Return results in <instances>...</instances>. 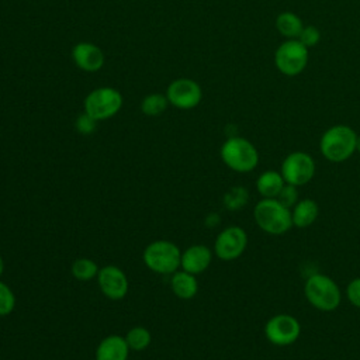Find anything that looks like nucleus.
I'll use <instances>...</instances> for the list:
<instances>
[{"mask_svg":"<svg viewBox=\"0 0 360 360\" xmlns=\"http://www.w3.org/2000/svg\"><path fill=\"white\" fill-rule=\"evenodd\" d=\"M256 225L269 235H284L292 226L291 210L277 198H262L253 208Z\"/></svg>","mask_w":360,"mask_h":360,"instance_id":"nucleus-1","label":"nucleus"},{"mask_svg":"<svg viewBox=\"0 0 360 360\" xmlns=\"http://www.w3.org/2000/svg\"><path fill=\"white\" fill-rule=\"evenodd\" d=\"M304 294L308 302L318 311L332 312L342 301L339 285L329 276L322 273L311 274L304 285Z\"/></svg>","mask_w":360,"mask_h":360,"instance_id":"nucleus-2","label":"nucleus"},{"mask_svg":"<svg viewBox=\"0 0 360 360\" xmlns=\"http://www.w3.org/2000/svg\"><path fill=\"white\" fill-rule=\"evenodd\" d=\"M356 132L347 125H335L326 129L321 138L319 148L329 162L340 163L356 152Z\"/></svg>","mask_w":360,"mask_h":360,"instance_id":"nucleus-3","label":"nucleus"},{"mask_svg":"<svg viewBox=\"0 0 360 360\" xmlns=\"http://www.w3.org/2000/svg\"><path fill=\"white\" fill-rule=\"evenodd\" d=\"M181 250L179 246L166 239H158L150 242L142 253L145 266L158 274H173L180 269Z\"/></svg>","mask_w":360,"mask_h":360,"instance_id":"nucleus-4","label":"nucleus"},{"mask_svg":"<svg viewBox=\"0 0 360 360\" xmlns=\"http://www.w3.org/2000/svg\"><path fill=\"white\" fill-rule=\"evenodd\" d=\"M219 155L225 166L238 173L252 172L259 163L257 149L250 141L242 136L228 138L222 143Z\"/></svg>","mask_w":360,"mask_h":360,"instance_id":"nucleus-5","label":"nucleus"},{"mask_svg":"<svg viewBox=\"0 0 360 360\" xmlns=\"http://www.w3.org/2000/svg\"><path fill=\"white\" fill-rule=\"evenodd\" d=\"M122 105V96L112 87H100L93 90L84 98V112L96 121L114 117Z\"/></svg>","mask_w":360,"mask_h":360,"instance_id":"nucleus-6","label":"nucleus"},{"mask_svg":"<svg viewBox=\"0 0 360 360\" xmlns=\"http://www.w3.org/2000/svg\"><path fill=\"white\" fill-rule=\"evenodd\" d=\"M280 173L287 184L300 187L312 180L315 174V162L307 152H291L283 160Z\"/></svg>","mask_w":360,"mask_h":360,"instance_id":"nucleus-7","label":"nucleus"},{"mask_svg":"<svg viewBox=\"0 0 360 360\" xmlns=\"http://www.w3.org/2000/svg\"><path fill=\"white\" fill-rule=\"evenodd\" d=\"M301 335L298 319L288 314H277L264 325V336L274 346H290L297 342Z\"/></svg>","mask_w":360,"mask_h":360,"instance_id":"nucleus-8","label":"nucleus"},{"mask_svg":"<svg viewBox=\"0 0 360 360\" xmlns=\"http://www.w3.org/2000/svg\"><path fill=\"white\" fill-rule=\"evenodd\" d=\"M274 62L281 73L287 76H295L301 73L307 66L308 48L298 39H288L277 48Z\"/></svg>","mask_w":360,"mask_h":360,"instance_id":"nucleus-9","label":"nucleus"},{"mask_svg":"<svg viewBox=\"0 0 360 360\" xmlns=\"http://www.w3.org/2000/svg\"><path fill=\"white\" fill-rule=\"evenodd\" d=\"M248 246V235L243 228L231 225L222 229L214 242V255L225 262L240 257Z\"/></svg>","mask_w":360,"mask_h":360,"instance_id":"nucleus-10","label":"nucleus"},{"mask_svg":"<svg viewBox=\"0 0 360 360\" xmlns=\"http://www.w3.org/2000/svg\"><path fill=\"white\" fill-rule=\"evenodd\" d=\"M97 283L101 292L112 301L122 300L129 290V281L127 274L115 264H107L100 267L97 274Z\"/></svg>","mask_w":360,"mask_h":360,"instance_id":"nucleus-11","label":"nucleus"},{"mask_svg":"<svg viewBox=\"0 0 360 360\" xmlns=\"http://www.w3.org/2000/svg\"><path fill=\"white\" fill-rule=\"evenodd\" d=\"M201 87L191 79H177L167 87L166 97L169 103L180 110H190L201 101Z\"/></svg>","mask_w":360,"mask_h":360,"instance_id":"nucleus-12","label":"nucleus"},{"mask_svg":"<svg viewBox=\"0 0 360 360\" xmlns=\"http://www.w3.org/2000/svg\"><path fill=\"white\" fill-rule=\"evenodd\" d=\"M212 255L214 252L205 245H191L181 252L180 269L197 276L210 267L212 262Z\"/></svg>","mask_w":360,"mask_h":360,"instance_id":"nucleus-13","label":"nucleus"},{"mask_svg":"<svg viewBox=\"0 0 360 360\" xmlns=\"http://www.w3.org/2000/svg\"><path fill=\"white\" fill-rule=\"evenodd\" d=\"M75 63L84 72H97L104 65L103 51L91 42H79L72 49Z\"/></svg>","mask_w":360,"mask_h":360,"instance_id":"nucleus-14","label":"nucleus"},{"mask_svg":"<svg viewBox=\"0 0 360 360\" xmlns=\"http://www.w3.org/2000/svg\"><path fill=\"white\" fill-rule=\"evenodd\" d=\"M129 347L124 336L108 335L96 347V360H128Z\"/></svg>","mask_w":360,"mask_h":360,"instance_id":"nucleus-15","label":"nucleus"},{"mask_svg":"<svg viewBox=\"0 0 360 360\" xmlns=\"http://www.w3.org/2000/svg\"><path fill=\"white\" fill-rule=\"evenodd\" d=\"M170 288L177 298L191 300L198 291V281L194 274L179 269L170 277Z\"/></svg>","mask_w":360,"mask_h":360,"instance_id":"nucleus-16","label":"nucleus"},{"mask_svg":"<svg viewBox=\"0 0 360 360\" xmlns=\"http://www.w3.org/2000/svg\"><path fill=\"white\" fill-rule=\"evenodd\" d=\"M319 214L318 202L312 198L298 200L297 204L291 208L292 225L297 228H307L312 225Z\"/></svg>","mask_w":360,"mask_h":360,"instance_id":"nucleus-17","label":"nucleus"},{"mask_svg":"<svg viewBox=\"0 0 360 360\" xmlns=\"http://www.w3.org/2000/svg\"><path fill=\"white\" fill-rule=\"evenodd\" d=\"M285 181L280 172L266 170L256 180V190L263 198H276Z\"/></svg>","mask_w":360,"mask_h":360,"instance_id":"nucleus-18","label":"nucleus"},{"mask_svg":"<svg viewBox=\"0 0 360 360\" xmlns=\"http://www.w3.org/2000/svg\"><path fill=\"white\" fill-rule=\"evenodd\" d=\"M276 27L281 35H284L290 39H297L304 28L301 18L290 11H285V13H281L277 15Z\"/></svg>","mask_w":360,"mask_h":360,"instance_id":"nucleus-19","label":"nucleus"},{"mask_svg":"<svg viewBox=\"0 0 360 360\" xmlns=\"http://www.w3.org/2000/svg\"><path fill=\"white\" fill-rule=\"evenodd\" d=\"M100 267L93 259L89 257H79L72 263L70 271L72 276L79 281H90L93 278H97Z\"/></svg>","mask_w":360,"mask_h":360,"instance_id":"nucleus-20","label":"nucleus"},{"mask_svg":"<svg viewBox=\"0 0 360 360\" xmlns=\"http://www.w3.org/2000/svg\"><path fill=\"white\" fill-rule=\"evenodd\" d=\"M125 342L134 352H142L152 343V335L145 326H134L125 333Z\"/></svg>","mask_w":360,"mask_h":360,"instance_id":"nucleus-21","label":"nucleus"},{"mask_svg":"<svg viewBox=\"0 0 360 360\" xmlns=\"http://www.w3.org/2000/svg\"><path fill=\"white\" fill-rule=\"evenodd\" d=\"M249 200V191L242 186L231 187L224 195V207L229 211H239L242 210Z\"/></svg>","mask_w":360,"mask_h":360,"instance_id":"nucleus-22","label":"nucleus"},{"mask_svg":"<svg viewBox=\"0 0 360 360\" xmlns=\"http://www.w3.org/2000/svg\"><path fill=\"white\" fill-rule=\"evenodd\" d=\"M167 104H169V100H167L166 96L159 94V93H153V94L146 96L142 100L141 110L145 115L156 117V115H160L166 110Z\"/></svg>","mask_w":360,"mask_h":360,"instance_id":"nucleus-23","label":"nucleus"},{"mask_svg":"<svg viewBox=\"0 0 360 360\" xmlns=\"http://www.w3.org/2000/svg\"><path fill=\"white\" fill-rule=\"evenodd\" d=\"M15 308V295L8 284L0 280V316L10 315Z\"/></svg>","mask_w":360,"mask_h":360,"instance_id":"nucleus-24","label":"nucleus"},{"mask_svg":"<svg viewBox=\"0 0 360 360\" xmlns=\"http://www.w3.org/2000/svg\"><path fill=\"white\" fill-rule=\"evenodd\" d=\"M284 207L287 208H292L297 201H298V190L295 186H291V184H284V187L280 190V193L277 194L276 197Z\"/></svg>","mask_w":360,"mask_h":360,"instance_id":"nucleus-25","label":"nucleus"},{"mask_svg":"<svg viewBox=\"0 0 360 360\" xmlns=\"http://www.w3.org/2000/svg\"><path fill=\"white\" fill-rule=\"evenodd\" d=\"M96 125H97V121L89 115L87 112H83L77 117L76 120V129L82 134V135H90L94 132L96 129Z\"/></svg>","mask_w":360,"mask_h":360,"instance_id":"nucleus-26","label":"nucleus"},{"mask_svg":"<svg viewBox=\"0 0 360 360\" xmlns=\"http://www.w3.org/2000/svg\"><path fill=\"white\" fill-rule=\"evenodd\" d=\"M319 38H321V34H319L318 28H315L312 25H308V27L302 28V31H301V34L297 39L308 48V46L316 45L319 42Z\"/></svg>","mask_w":360,"mask_h":360,"instance_id":"nucleus-27","label":"nucleus"},{"mask_svg":"<svg viewBox=\"0 0 360 360\" xmlns=\"http://www.w3.org/2000/svg\"><path fill=\"white\" fill-rule=\"evenodd\" d=\"M346 297L349 302L357 308H360V277L353 278L346 287Z\"/></svg>","mask_w":360,"mask_h":360,"instance_id":"nucleus-28","label":"nucleus"},{"mask_svg":"<svg viewBox=\"0 0 360 360\" xmlns=\"http://www.w3.org/2000/svg\"><path fill=\"white\" fill-rule=\"evenodd\" d=\"M219 222H221V217H219L217 212L208 214V215L205 217V221H204L205 226H208V228H215Z\"/></svg>","mask_w":360,"mask_h":360,"instance_id":"nucleus-29","label":"nucleus"},{"mask_svg":"<svg viewBox=\"0 0 360 360\" xmlns=\"http://www.w3.org/2000/svg\"><path fill=\"white\" fill-rule=\"evenodd\" d=\"M4 269H6V264H4V259H3V256L0 255V278H1L3 273H4Z\"/></svg>","mask_w":360,"mask_h":360,"instance_id":"nucleus-30","label":"nucleus"},{"mask_svg":"<svg viewBox=\"0 0 360 360\" xmlns=\"http://www.w3.org/2000/svg\"><path fill=\"white\" fill-rule=\"evenodd\" d=\"M356 150L360 153V136H357V141H356Z\"/></svg>","mask_w":360,"mask_h":360,"instance_id":"nucleus-31","label":"nucleus"}]
</instances>
